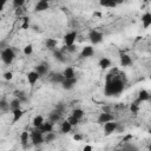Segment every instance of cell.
Here are the masks:
<instances>
[{
  "instance_id": "836d02e7",
  "label": "cell",
  "mask_w": 151,
  "mask_h": 151,
  "mask_svg": "<svg viewBox=\"0 0 151 151\" xmlns=\"http://www.w3.org/2000/svg\"><path fill=\"white\" fill-rule=\"evenodd\" d=\"M32 53H33V46H32L31 44L26 45V46L24 47V54H25V55H29V54H32Z\"/></svg>"
},
{
  "instance_id": "74e56055",
  "label": "cell",
  "mask_w": 151,
  "mask_h": 151,
  "mask_svg": "<svg viewBox=\"0 0 151 151\" xmlns=\"http://www.w3.org/2000/svg\"><path fill=\"white\" fill-rule=\"evenodd\" d=\"M65 50L67 51V52H76L77 51V46L73 44V45H71V46H65Z\"/></svg>"
},
{
  "instance_id": "277c9868",
  "label": "cell",
  "mask_w": 151,
  "mask_h": 151,
  "mask_svg": "<svg viewBox=\"0 0 151 151\" xmlns=\"http://www.w3.org/2000/svg\"><path fill=\"white\" fill-rule=\"evenodd\" d=\"M88 38H90V41H91L93 45H97V44H100V42L103 41L104 35H103L101 32L93 29V31H91V32L88 33Z\"/></svg>"
},
{
  "instance_id": "44dd1931",
  "label": "cell",
  "mask_w": 151,
  "mask_h": 151,
  "mask_svg": "<svg viewBox=\"0 0 151 151\" xmlns=\"http://www.w3.org/2000/svg\"><path fill=\"white\" fill-rule=\"evenodd\" d=\"M98 65H99V67L100 68H103V70H105V68H109L110 66H111V60L109 59V58H101L100 60H99V63H98Z\"/></svg>"
},
{
  "instance_id": "603a6c76",
  "label": "cell",
  "mask_w": 151,
  "mask_h": 151,
  "mask_svg": "<svg viewBox=\"0 0 151 151\" xmlns=\"http://www.w3.org/2000/svg\"><path fill=\"white\" fill-rule=\"evenodd\" d=\"M99 4L103 7H110V8H113L118 5L114 0H99Z\"/></svg>"
},
{
  "instance_id": "484cf974",
  "label": "cell",
  "mask_w": 151,
  "mask_h": 151,
  "mask_svg": "<svg viewBox=\"0 0 151 151\" xmlns=\"http://www.w3.org/2000/svg\"><path fill=\"white\" fill-rule=\"evenodd\" d=\"M64 79H65V78H64L63 73H53V74L51 76L52 83H60V84H61Z\"/></svg>"
},
{
  "instance_id": "d6986e66",
  "label": "cell",
  "mask_w": 151,
  "mask_h": 151,
  "mask_svg": "<svg viewBox=\"0 0 151 151\" xmlns=\"http://www.w3.org/2000/svg\"><path fill=\"white\" fill-rule=\"evenodd\" d=\"M63 76H64V78H65V79H67V78H73V77H76V72H74L73 67L67 66V67L64 70Z\"/></svg>"
},
{
  "instance_id": "8992f818",
  "label": "cell",
  "mask_w": 151,
  "mask_h": 151,
  "mask_svg": "<svg viewBox=\"0 0 151 151\" xmlns=\"http://www.w3.org/2000/svg\"><path fill=\"white\" fill-rule=\"evenodd\" d=\"M76 39H77V32L72 31V32L66 33V34L64 35V44H65V46H71V45H73L74 41H76Z\"/></svg>"
},
{
  "instance_id": "d4e9b609",
  "label": "cell",
  "mask_w": 151,
  "mask_h": 151,
  "mask_svg": "<svg viewBox=\"0 0 151 151\" xmlns=\"http://www.w3.org/2000/svg\"><path fill=\"white\" fill-rule=\"evenodd\" d=\"M44 122H45V120H44V117H42L41 114H37V116L33 118V122H32V123H33V126H34L35 129H38Z\"/></svg>"
},
{
  "instance_id": "7402d4cb",
  "label": "cell",
  "mask_w": 151,
  "mask_h": 151,
  "mask_svg": "<svg viewBox=\"0 0 151 151\" xmlns=\"http://www.w3.org/2000/svg\"><path fill=\"white\" fill-rule=\"evenodd\" d=\"M60 117H61V114L54 110L53 112H51V113H50V116H48V120H50L51 123H53V124H54V123H57V122H59V120H60Z\"/></svg>"
},
{
  "instance_id": "8fae6325",
  "label": "cell",
  "mask_w": 151,
  "mask_h": 151,
  "mask_svg": "<svg viewBox=\"0 0 151 151\" xmlns=\"http://www.w3.org/2000/svg\"><path fill=\"white\" fill-rule=\"evenodd\" d=\"M93 54H94V50H93V47L90 46V45H87V46L83 47L81 53H80V58H90V57H92Z\"/></svg>"
},
{
  "instance_id": "d590c367",
  "label": "cell",
  "mask_w": 151,
  "mask_h": 151,
  "mask_svg": "<svg viewBox=\"0 0 151 151\" xmlns=\"http://www.w3.org/2000/svg\"><path fill=\"white\" fill-rule=\"evenodd\" d=\"M29 27V19L27 17H24L22 18V24H21V28L22 29H27Z\"/></svg>"
},
{
  "instance_id": "ac0fdd59",
  "label": "cell",
  "mask_w": 151,
  "mask_h": 151,
  "mask_svg": "<svg viewBox=\"0 0 151 151\" xmlns=\"http://www.w3.org/2000/svg\"><path fill=\"white\" fill-rule=\"evenodd\" d=\"M149 99H150V93H149V91H146V90H142V91H139L138 99H137V101H138V103L147 101Z\"/></svg>"
},
{
  "instance_id": "52a82bcc",
  "label": "cell",
  "mask_w": 151,
  "mask_h": 151,
  "mask_svg": "<svg viewBox=\"0 0 151 151\" xmlns=\"http://www.w3.org/2000/svg\"><path fill=\"white\" fill-rule=\"evenodd\" d=\"M77 81H78V80H77L76 77H73V78H67V79H64V80H63L61 86H63L64 90H72V88L76 86Z\"/></svg>"
},
{
  "instance_id": "f6af8a7d",
  "label": "cell",
  "mask_w": 151,
  "mask_h": 151,
  "mask_svg": "<svg viewBox=\"0 0 151 151\" xmlns=\"http://www.w3.org/2000/svg\"><path fill=\"white\" fill-rule=\"evenodd\" d=\"M143 1H144V2H149L150 0H143Z\"/></svg>"
},
{
  "instance_id": "3957f363",
  "label": "cell",
  "mask_w": 151,
  "mask_h": 151,
  "mask_svg": "<svg viewBox=\"0 0 151 151\" xmlns=\"http://www.w3.org/2000/svg\"><path fill=\"white\" fill-rule=\"evenodd\" d=\"M29 139L32 140V143L34 145H40L44 143V133L40 130H34L29 133Z\"/></svg>"
},
{
  "instance_id": "2e32d148",
  "label": "cell",
  "mask_w": 151,
  "mask_h": 151,
  "mask_svg": "<svg viewBox=\"0 0 151 151\" xmlns=\"http://www.w3.org/2000/svg\"><path fill=\"white\" fill-rule=\"evenodd\" d=\"M40 77H42V76H45L47 72H48V65L47 64H45V63H42V64H40V65H38L37 67H35V70H34Z\"/></svg>"
},
{
  "instance_id": "f35d334b",
  "label": "cell",
  "mask_w": 151,
  "mask_h": 151,
  "mask_svg": "<svg viewBox=\"0 0 151 151\" xmlns=\"http://www.w3.org/2000/svg\"><path fill=\"white\" fill-rule=\"evenodd\" d=\"M55 111H57V112H59V113L61 114V113H63V111H64V106H63L61 104L57 105V106H55Z\"/></svg>"
},
{
  "instance_id": "f546056e",
  "label": "cell",
  "mask_w": 151,
  "mask_h": 151,
  "mask_svg": "<svg viewBox=\"0 0 151 151\" xmlns=\"http://www.w3.org/2000/svg\"><path fill=\"white\" fill-rule=\"evenodd\" d=\"M84 113H85V112H84V110L78 109V107H77V109H74V110L72 111V116H74V117H76V118H78L79 120L84 117Z\"/></svg>"
},
{
  "instance_id": "bcb514c9",
  "label": "cell",
  "mask_w": 151,
  "mask_h": 151,
  "mask_svg": "<svg viewBox=\"0 0 151 151\" xmlns=\"http://www.w3.org/2000/svg\"><path fill=\"white\" fill-rule=\"evenodd\" d=\"M0 22H1V17H0Z\"/></svg>"
},
{
  "instance_id": "1f68e13d",
  "label": "cell",
  "mask_w": 151,
  "mask_h": 151,
  "mask_svg": "<svg viewBox=\"0 0 151 151\" xmlns=\"http://www.w3.org/2000/svg\"><path fill=\"white\" fill-rule=\"evenodd\" d=\"M138 105H139V103H138L137 100L130 105V110H131V112H132V113H134V114H137V113H138V110H139V106H138Z\"/></svg>"
},
{
  "instance_id": "f1b7e54d",
  "label": "cell",
  "mask_w": 151,
  "mask_h": 151,
  "mask_svg": "<svg viewBox=\"0 0 151 151\" xmlns=\"http://www.w3.org/2000/svg\"><path fill=\"white\" fill-rule=\"evenodd\" d=\"M53 54H54V58L57 59V60H59V61H61V63H64L65 61V55H64V51H60V50H58V51H54L53 52Z\"/></svg>"
},
{
  "instance_id": "b9f144b4",
  "label": "cell",
  "mask_w": 151,
  "mask_h": 151,
  "mask_svg": "<svg viewBox=\"0 0 151 151\" xmlns=\"http://www.w3.org/2000/svg\"><path fill=\"white\" fill-rule=\"evenodd\" d=\"M83 150H84V151H92V150H93V147H92L91 145H85Z\"/></svg>"
},
{
  "instance_id": "30bf717a",
  "label": "cell",
  "mask_w": 151,
  "mask_h": 151,
  "mask_svg": "<svg viewBox=\"0 0 151 151\" xmlns=\"http://www.w3.org/2000/svg\"><path fill=\"white\" fill-rule=\"evenodd\" d=\"M110 120H114V118H113V116H112L111 113H109V112H103V113H100L99 117H98V119H97V122H98L99 124H104V123L110 122Z\"/></svg>"
},
{
  "instance_id": "7bdbcfd3",
  "label": "cell",
  "mask_w": 151,
  "mask_h": 151,
  "mask_svg": "<svg viewBox=\"0 0 151 151\" xmlns=\"http://www.w3.org/2000/svg\"><path fill=\"white\" fill-rule=\"evenodd\" d=\"M5 4H6V1H5V0H0V12L4 9V7H5Z\"/></svg>"
},
{
  "instance_id": "6da1fadb",
  "label": "cell",
  "mask_w": 151,
  "mask_h": 151,
  "mask_svg": "<svg viewBox=\"0 0 151 151\" xmlns=\"http://www.w3.org/2000/svg\"><path fill=\"white\" fill-rule=\"evenodd\" d=\"M124 90V81L117 77L112 74H109L107 79H106V84L104 87V92L106 96H118L119 93H122V91Z\"/></svg>"
},
{
  "instance_id": "ab89813d",
  "label": "cell",
  "mask_w": 151,
  "mask_h": 151,
  "mask_svg": "<svg viewBox=\"0 0 151 151\" xmlns=\"http://www.w3.org/2000/svg\"><path fill=\"white\" fill-rule=\"evenodd\" d=\"M132 139V134H126L124 138H123V142H129Z\"/></svg>"
},
{
  "instance_id": "5b68a950",
  "label": "cell",
  "mask_w": 151,
  "mask_h": 151,
  "mask_svg": "<svg viewBox=\"0 0 151 151\" xmlns=\"http://www.w3.org/2000/svg\"><path fill=\"white\" fill-rule=\"evenodd\" d=\"M117 124H118V123H117V122H114V120H110V122L104 123L103 125H104V131H105V134H106V136H109V134H111V133L116 132Z\"/></svg>"
},
{
  "instance_id": "e575fe53",
  "label": "cell",
  "mask_w": 151,
  "mask_h": 151,
  "mask_svg": "<svg viewBox=\"0 0 151 151\" xmlns=\"http://www.w3.org/2000/svg\"><path fill=\"white\" fill-rule=\"evenodd\" d=\"M26 0H13V7L14 8H21L25 5Z\"/></svg>"
},
{
  "instance_id": "d6a6232c",
  "label": "cell",
  "mask_w": 151,
  "mask_h": 151,
  "mask_svg": "<svg viewBox=\"0 0 151 151\" xmlns=\"http://www.w3.org/2000/svg\"><path fill=\"white\" fill-rule=\"evenodd\" d=\"M66 120H67L72 126H76V125H78V123H79V119H78V118H76V117H74V116H72V114H71Z\"/></svg>"
},
{
  "instance_id": "7dc6e473",
  "label": "cell",
  "mask_w": 151,
  "mask_h": 151,
  "mask_svg": "<svg viewBox=\"0 0 151 151\" xmlns=\"http://www.w3.org/2000/svg\"><path fill=\"white\" fill-rule=\"evenodd\" d=\"M5 1H6V2H7V0H5Z\"/></svg>"
},
{
  "instance_id": "ee69618b",
  "label": "cell",
  "mask_w": 151,
  "mask_h": 151,
  "mask_svg": "<svg viewBox=\"0 0 151 151\" xmlns=\"http://www.w3.org/2000/svg\"><path fill=\"white\" fill-rule=\"evenodd\" d=\"M114 1H116V2H117V4H120V2H123V1H124V0H114Z\"/></svg>"
},
{
  "instance_id": "9c48e42d",
  "label": "cell",
  "mask_w": 151,
  "mask_h": 151,
  "mask_svg": "<svg viewBox=\"0 0 151 151\" xmlns=\"http://www.w3.org/2000/svg\"><path fill=\"white\" fill-rule=\"evenodd\" d=\"M48 8H50L48 0H39L34 7V11L35 12H44V11H47Z\"/></svg>"
},
{
  "instance_id": "83f0119b",
  "label": "cell",
  "mask_w": 151,
  "mask_h": 151,
  "mask_svg": "<svg viewBox=\"0 0 151 151\" xmlns=\"http://www.w3.org/2000/svg\"><path fill=\"white\" fill-rule=\"evenodd\" d=\"M20 105H21V100L15 97V98L9 103V109H11V110H15V109H19Z\"/></svg>"
},
{
  "instance_id": "5bb4252c",
  "label": "cell",
  "mask_w": 151,
  "mask_h": 151,
  "mask_svg": "<svg viewBox=\"0 0 151 151\" xmlns=\"http://www.w3.org/2000/svg\"><path fill=\"white\" fill-rule=\"evenodd\" d=\"M28 139H29V133L28 131H22L20 133V143H21V146L24 149H26L28 146Z\"/></svg>"
},
{
  "instance_id": "cb8c5ba5",
  "label": "cell",
  "mask_w": 151,
  "mask_h": 151,
  "mask_svg": "<svg viewBox=\"0 0 151 151\" xmlns=\"http://www.w3.org/2000/svg\"><path fill=\"white\" fill-rule=\"evenodd\" d=\"M72 125L67 122V120H65V122H63L61 123V126H60V131L63 132V133H68V132H71V130H72Z\"/></svg>"
},
{
  "instance_id": "9a60e30c",
  "label": "cell",
  "mask_w": 151,
  "mask_h": 151,
  "mask_svg": "<svg viewBox=\"0 0 151 151\" xmlns=\"http://www.w3.org/2000/svg\"><path fill=\"white\" fill-rule=\"evenodd\" d=\"M142 22H143L144 28H149L151 26V13L150 12H146L142 15Z\"/></svg>"
},
{
  "instance_id": "7c38bea8",
  "label": "cell",
  "mask_w": 151,
  "mask_h": 151,
  "mask_svg": "<svg viewBox=\"0 0 151 151\" xmlns=\"http://www.w3.org/2000/svg\"><path fill=\"white\" fill-rule=\"evenodd\" d=\"M26 78H27V81L29 83V85H34V84L38 81V79L40 78V76H39L35 71H29V72L26 74Z\"/></svg>"
},
{
  "instance_id": "60d3db41",
  "label": "cell",
  "mask_w": 151,
  "mask_h": 151,
  "mask_svg": "<svg viewBox=\"0 0 151 151\" xmlns=\"http://www.w3.org/2000/svg\"><path fill=\"white\" fill-rule=\"evenodd\" d=\"M73 139H74V140H77V142H79V140H81V139H83V137H81L80 134H74V136H73Z\"/></svg>"
},
{
  "instance_id": "ba28073f",
  "label": "cell",
  "mask_w": 151,
  "mask_h": 151,
  "mask_svg": "<svg viewBox=\"0 0 151 151\" xmlns=\"http://www.w3.org/2000/svg\"><path fill=\"white\" fill-rule=\"evenodd\" d=\"M12 114H13V119H12V124H15L18 123L25 114V111L19 107V109H15V110H12Z\"/></svg>"
},
{
  "instance_id": "4fadbf2b",
  "label": "cell",
  "mask_w": 151,
  "mask_h": 151,
  "mask_svg": "<svg viewBox=\"0 0 151 151\" xmlns=\"http://www.w3.org/2000/svg\"><path fill=\"white\" fill-rule=\"evenodd\" d=\"M38 130H40L44 134L47 133V132H51V131H53V123H51L50 120H48V122H44V123L38 127Z\"/></svg>"
},
{
  "instance_id": "7a4b0ae2",
  "label": "cell",
  "mask_w": 151,
  "mask_h": 151,
  "mask_svg": "<svg viewBox=\"0 0 151 151\" xmlns=\"http://www.w3.org/2000/svg\"><path fill=\"white\" fill-rule=\"evenodd\" d=\"M0 57H1V60L6 64V65H9L13 63L14 58H15V52L13 51L12 47H5L1 53H0Z\"/></svg>"
},
{
  "instance_id": "4dcf8cb0",
  "label": "cell",
  "mask_w": 151,
  "mask_h": 151,
  "mask_svg": "<svg viewBox=\"0 0 151 151\" xmlns=\"http://www.w3.org/2000/svg\"><path fill=\"white\" fill-rule=\"evenodd\" d=\"M9 110V103H7L5 99H0V111L7 112Z\"/></svg>"
},
{
  "instance_id": "e0dca14e",
  "label": "cell",
  "mask_w": 151,
  "mask_h": 151,
  "mask_svg": "<svg viewBox=\"0 0 151 151\" xmlns=\"http://www.w3.org/2000/svg\"><path fill=\"white\" fill-rule=\"evenodd\" d=\"M132 64V59L129 54H125V53H122L120 54V65L122 66H130Z\"/></svg>"
},
{
  "instance_id": "ffe728a7",
  "label": "cell",
  "mask_w": 151,
  "mask_h": 151,
  "mask_svg": "<svg viewBox=\"0 0 151 151\" xmlns=\"http://www.w3.org/2000/svg\"><path fill=\"white\" fill-rule=\"evenodd\" d=\"M57 44H58V40H55L53 38H47L45 41V45L48 50H54L57 47Z\"/></svg>"
},
{
  "instance_id": "8d00e7d4",
  "label": "cell",
  "mask_w": 151,
  "mask_h": 151,
  "mask_svg": "<svg viewBox=\"0 0 151 151\" xmlns=\"http://www.w3.org/2000/svg\"><path fill=\"white\" fill-rule=\"evenodd\" d=\"M4 79L5 80H12L13 79V73L11 71H7L4 73Z\"/></svg>"
},
{
  "instance_id": "4316f807",
  "label": "cell",
  "mask_w": 151,
  "mask_h": 151,
  "mask_svg": "<svg viewBox=\"0 0 151 151\" xmlns=\"http://www.w3.org/2000/svg\"><path fill=\"white\" fill-rule=\"evenodd\" d=\"M57 138V134L54 133V132H47V133H45V136H44V143H51V142H53L54 139Z\"/></svg>"
}]
</instances>
